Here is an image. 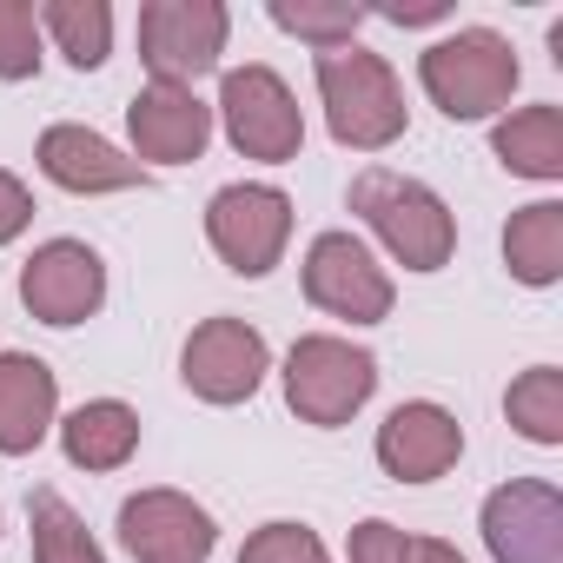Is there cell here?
Segmentation results:
<instances>
[{
  "instance_id": "9a60e30c",
  "label": "cell",
  "mask_w": 563,
  "mask_h": 563,
  "mask_svg": "<svg viewBox=\"0 0 563 563\" xmlns=\"http://www.w3.org/2000/svg\"><path fill=\"white\" fill-rule=\"evenodd\" d=\"M41 173H47L54 186H67V192H120V186H140V179H146L140 159L113 153V146H107L100 133H87V126H47V133H41Z\"/></svg>"
},
{
  "instance_id": "ffe728a7",
  "label": "cell",
  "mask_w": 563,
  "mask_h": 563,
  "mask_svg": "<svg viewBox=\"0 0 563 563\" xmlns=\"http://www.w3.org/2000/svg\"><path fill=\"white\" fill-rule=\"evenodd\" d=\"M41 27L60 41V54L80 74L100 67L107 47H113V8H107V0H54V8H41Z\"/></svg>"
},
{
  "instance_id": "ac0fdd59",
  "label": "cell",
  "mask_w": 563,
  "mask_h": 563,
  "mask_svg": "<svg viewBox=\"0 0 563 563\" xmlns=\"http://www.w3.org/2000/svg\"><path fill=\"white\" fill-rule=\"evenodd\" d=\"M504 265H510V278H523V286H556V272H563V206L556 199H537V206L510 212Z\"/></svg>"
},
{
  "instance_id": "603a6c76",
  "label": "cell",
  "mask_w": 563,
  "mask_h": 563,
  "mask_svg": "<svg viewBox=\"0 0 563 563\" xmlns=\"http://www.w3.org/2000/svg\"><path fill=\"white\" fill-rule=\"evenodd\" d=\"M504 411H510V424H517L530 444H563V372H556V365L523 372V378L510 385Z\"/></svg>"
},
{
  "instance_id": "9c48e42d",
  "label": "cell",
  "mask_w": 563,
  "mask_h": 563,
  "mask_svg": "<svg viewBox=\"0 0 563 563\" xmlns=\"http://www.w3.org/2000/svg\"><path fill=\"white\" fill-rule=\"evenodd\" d=\"M100 299H107V265L80 239H54L21 265V306L41 325H80L100 312Z\"/></svg>"
},
{
  "instance_id": "cb8c5ba5",
  "label": "cell",
  "mask_w": 563,
  "mask_h": 563,
  "mask_svg": "<svg viewBox=\"0 0 563 563\" xmlns=\"http://www.w3.org/2000/svg\"><path fill=\"white\" fill-rule=\"evenodd\" d=\"M41 74V8L27 0H0V80Z\"/></svg>"
},
{
  "instance_id": "d4e9b609",
  "label": "cell",
  "mask_w": 563,
  "mask_h": 563,
  "mask_svg": "<svg viewBox=\"0 0 563 563\" xmlns=\"http://www.w3.org/2000/svg\"><path fill=\"white\" fill-rule=\"evenodd\" d=\"M239 563H325V543L306 523H265V530L245 537Z\"/></svg>"
},
{
  "instance_id": "3957f363",
  "label": "cell",
  "mask_w": 563,
  "mask_h": 563,
  "mask_svg": "<svg viewBox=\"0 0 563 563\" xmlns=\"http://www.w3.org/2000/svg\"><path fill=\"white\" fill-rule=\"evenodd\" d=\"M418 80H424V93H431L451 120H484V113H497V107L510 100V87H517V54H510L504 34L464 27V34L424 47Z\"/></svg>"
},
{
  "instance_id": "5bb4252c",
  "label": "cell",
  "mask_w": 563,
  "mask_h": 563,
  "mask_svg": "<svg viewBox=\"0 0 563 563\" xmlns=\"http://www.w3.org/2000/svg\"><path fill=\"white\" fill-rule=\"evenodd\" d=\"M126 126H133L140 159L179 166V159H199V153H206V140H212V107H206L192 87H146V93H133V107H126Z\"/></svg>"
},
{
  "instance_id": "2e32d148",
  "label": "cell",
  "mask_w": 563,
  "mask_h": 563,
  "mask_svg": "<svg viewBox=\"0 0 563 563\" xmlns=\"http://www.w3.org/2000/svg\"><path fill=\"white\" fill-rule=\"evenodd\" d=\"M54 424V372L27 352H0V451L21 457Z\"/></svg>"
},
{
  "instance_id": "8fae6325",
  "label": "cell",
  "mask_w": 563,
  "mask_h": 563,
  "mask_svg": "<svg viewBox=\"0 0 563 563\" xmlns=\"http://www.w3.org/2000/svg\"><path fill=\"white\" fill-rule=\"evenodd\" d=\"M179 378H186V391H199L206 405H239V398H252L258 378H265V339H258L245 319H206V325L186 339Z\"/></svg>"
},
{
  "instance_id": "ba28073f",
  "label": "cell",
  "mask_w": 563,
  "mask_h": 563,
  "mask_svg": "<svg viewBox=\"0 0 563 563\" xmlns=\"http://www.w3.org/2000/svg\"><path fill=\"white\" fill-rule=\"evenodd\" d=\"M306 299L332 319L378 325L391 312V278L352 232H319L306 252Z\"/></svg>"
},
{
  "instance_id": "4fadbf2b",
  "label": "cell",
  "mask_w": 563,
  "mask_h": 563,
  "mask_svg": "<svg viewBox=\"0 0 563 563\" xmlns=\"http://www.w3.org/2000/svg\"><path fill=\"white\" fill-rule=\"evenodd\" d=\"M464 451V431L444 405H398L385 424H378V464L398 477V484H431L457 464Z\"/></svg>"
},
{
  "instance_id": "277c9868",
  "label": "cell",
  "mask_w": 563,
  "mask_h": 563,
  "mask_svg": "<svg viewBox=\"0 0 563 563\" xmlns=\"http://www.w3.org/2000/svg\"><path fill=\"white\" fill-rule=\"evenodd\" d=\"M378 385V358L345 345V339H299L286 358V405L306 424H345Z\"/></svg>"
},
{
  "instance_id": "30bf717a",
  "label": "cell",
  "mask_w": 563,
  "mask_h": 563,
  "mask_svg": "<svg viewBox=\"0 0 563 563\" xmlns=\"http://www.w3.org/2000/svg\"><path fill=\"white\" fill-rule=\"evenodd\" d=\"M484 543L497 563H563V497L543 477H517L484 497Z\"/></svg>"
},
{
  "instance_id": "4316f807",
  "label": "cell",
  "mask_w": 563,
  "mask_h": 563,
  "mask_svg": "<svg viewBox=\"0 0 563 563\" xmlns=\"http://www.w3.org/2000/svg\"><path fill=\"white\" fill-rule=\"evenodd\" d=\"M34 219V199H27V186L14 179V173H0V245H8L21 225Z\"/></svg>"
},
{
  "instance_id": "7402d4cb",
  "label": "cell",
  "mask_w": 563,
  "mask_h": 563,
  "mask_svg": "<svg viewBox=\"0 0 563 563\" xmlns=\"http://www.w3.org/2000/svg\"><path fill=\"white\" fill-rule=\"evenodd\" d=\"M365 14L372 8H358V0H272V21L286 27V34H299V41H312L319 54L352 47V34L365 27Z\"/></svg>"
},
{
  "instance_id": "d6986e66",
  "label": "cell",
  "mask_w": 563,
  "mask_h": 563,
  "mask_svg": "<svg viewBox=\"0 0 563 563\" xmlns=\"http://www.w3.org/2000/svg\"><path fill=\"white\" fill-rule=\"evenodd\" d=\"M497 159L523 179H563V107H523L490 133Z\"/></svg>"
},
{
  "instance_id": "f1b7e54d",
  "label": "cell",
  "mask_w": 563,
  "mask_h": 563,
  "mask_svg": "<svg viewBox=\"0 0 563 563\" xmlns=\"http://www.w3.org/2000/svg\"><path fill=\"white\" fill-rule=\"evenodd\" d=\"M385 21H398V27H418V21H444L451 8H444V0H411V8H405V0H398V8H378Z\"/></svg>"
},
{
  "instance_id": "7c38bea8",
  "label": "cell",
  "mask_w": 563,
  "mask_h": 563,
  "mask_svg": "<svg viewBox=\"0 0 563 563\" xmlns=\"http://www.w3.org/2000/svg\"><path fill=\"white\" fill-rule=\"evenodd\" d=\"M212 537H219L212 517L192 497H179V490H140L120 510V543L140 563H206Z\"/></svg>"
},
{
  "instance_id": "8992f818",
  "label": "cell",
  "mask_w": 563,
  "mask_h": 563,
  "mask_svg": "<svg viewBox=\"0 0 563 563\" xmlns=\"http://www.w3.org/2000/svg\"><path fill=\"white\" fill-rule=\"evenodd\" d=\"M225 47V8L219 0H153L140 8V60L153 67V87H192L212 74Z\"/></svg>"
},
{
  "instance_id": "5b68a950",
  "label": "cell",
  "mask_w": 563,
  "mask_h": 563,
  "mask_svg": "<svg viewBox=\"0 0 563 563\" xmlns=\"http://www.w3.org/2000/svg\"><path fill=\"white\" fill-rule=\"evenodd\" d=\"M206 239L239 278H265L292 239V199L278 186H225L206 206Z\"/></svg>"
},
{
  "instance_id": "83f0119b",
  "label": "cell",
  "mask_w": 563,
  "mask_h": 563,
  "mask_svg": "<svg viewBox=\"0 0 563 563\" xmlns=\"http://www.w3.org/2000/svg\"><path fill=\"white\" fill-rule=\"evenodd\" d=\"M398 563H464V556H457L451 543H438V537H405Z\"/></svg>"
},
{
  "instance_id": "7a4b0ae2",
  "label": "cell",
  "mask_w": 563,
  "mask_h": 563,
  "mask_svg": "<svg viewBox=\"0 0 563 563\" xmlns=\"http://www.w3.org/2000/svg\"><path fill=\"white\" fill-rule=\"evenodd\" d=\"M319 93H325V120H332V140L339 146H358V153H378L405 133V93H398V74L365 54V47H332L319 54Z\"/></svg>"
},
{
  "instance_id": "e0dca14e",
  "label": "cell",
  "mask_w": 563,
  "mask_h": 563,
  "mask_svg": "<svg viewBox=\"0 0 563 563\" xmlns=\"http://www.w3.org/2000/svg\"><path fill=\"white\" fill-rule=\"evenodd\" d=\"M60 444H67V457L80 471H120L133 457V444H140V418L120 398H93L60 424Z\"/></svg>"
},
{
  "instance_id": "44dd1931",
  "label": "cell",
  "mask_w": 563,
  "mask_h": 563,
  "mask_svg": "<svg viewBox=\"0 0 563 563\" xmlns=\"http://www.w3.org/2000/svg\"><path fill=\"white\" fill-rule=\"evenodd\" d=\"M27 517H34V563H107L60 490H34Z\"/></svg>"
},
{
  "instance_id": "6da1fadb",
  "label": "cell",
  "mask_w": 563,
  "mask_h": 563,
  "mask_svg": "<svg viewBox=\"0 0 563 563\" xmlns=\"http://www.w3.org/2000/svg\"><path fill=\"white\" fill-rule=\"evenodd\" d=\"M352 212H358V219L391 245V258L411 265V272H438V265L451 258V245H457V225H451L444 199H438L431 186L405 179V173H385V166H365V173L352 179Z\"/></svg>"
},
{
  "instance_id": "52a82bcc",
  "label": "cell",
  "mask_w": 563,
  "mask_h": 563,
  "mask_svg": "<svg viewBox=\"0 0 563 563\" xmlns=\"http://www.w3.org/2000/svg\"><path fill=\"white\" fill-rule=\"evenodd\" d=\"M219 113H225V133L245 159H299L306 146V120H299V100L286 93L272 67H239L225 74L219 87Z\"/></svg>"
},
{
  "instance_id": "484cf974",
  "label": "cell",
  "mask_w": 563,
  "mask_h": 563,
  "mask_svg": "<svg viewBox=\"0 0 563 563\" xmlns=\"http://www.w3.org/2000/svg\"><path fill=\"white\" fill-rule=\"evenodd\" d=\"M398 550H405V530L385 523V517H372V523L352 530V563H398Z\"/></svg>"
}]
</instances>
